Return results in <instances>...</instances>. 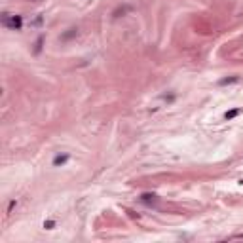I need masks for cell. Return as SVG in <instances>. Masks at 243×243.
Masks as SVG:
<instances>
[{
    "label": "cell",
    "instance_id": "1",
    "mask_svg": "<svg viewBox=\"0 0 243 243\" xmlns=\"http://www.w3.org/2000/svg\"><path fill=\"white\" fill-rule=\"evenodd\" d=\"M2 23H4V27H8V29L21 31L23 19H21V15H10V13H4V15H2Z\"/></svg>",
    "mask_w": 243,
    "mask_h": 243
},
{
    "label": "cell",
    "instance_id": "2",
    "mask_svg": "<svg viewBox=\"0 0 243 243\" xmlns=\"http://www.w3.org/2000/svg\"><path fill=\"white\" fill-rule=\"evenodd\" d=\"M68 158H70L68 154H59V156H55V158H53V165H55V167L65 165V163L68 161Z\"/></svg>",
    "mask_w": 243,
    "mask_h": 243
},
{
    "label": "cell",
    "instance_id": "3",
    "mask_svg": "<svg viewBox=\"0 0 243 243\" xmlns=\"http://www.w3.org/2000/svg\"><path fill=\"white\" fill-rule=\"evenodd\" d=\"M241 112H243L241 108H232V110H228V112L224 114V120H234V118H236V116H239Z\"/></svg>",
    "mask_w": 243,
    "mask_h": 243
},
{
    "label": "cell",
    "instance_id": "4",
    "mask_svg": "<svg viewBox=\"0 0 243 243\" xmlns=\"http://www.w3.org/2000/svg\"><path fill=\"white\" fill-rule=\"evenodd\" d=\"M141 201L152 203V201H156V196H154V194H142V196H141Z\"/></svg>",
    "mask_w": 243,
    "mask_h": 243
},
{
    "label": "cell",
    "instance_id": "5",
    "mask_svg": "<svg viewBox=\"0 0 243 243\" xmlns=\"http://www.w3.org/2000/svg\"><path fill=\"white\" fill-rule=\"evenodd\" d=\"M76 34H78V29H68V32H65V34L61 36V40H68V38L76 36Z\"/></svg>",
    "mask_w": 243,
    "mask_h": 243
},
{
    "label": "cell",
    "instance_id": "6",
    "mask_svg": "<svg viewBox=\"0 0 243 243\" xmlns=\"http://www.w3.org/2000/svg\"><path fill=\"white\" fill-rule=\"evenodd\" d=\"M239 78L237 76H230V78H222L221 82H218V84H221V86H226V84H236Z\"/></svg>",
    "mask_w": 243,
    "mask_h": 243
},
{
    "label": "cell",
    "instance_id": "7",
    "mask_svg": "<svg viewBox=\"0 0 243 243\" xmlns=\"http://www.w3.org/2000/svg\"><path fill=\"white\" fill-rule=\"evenodd\" d=\"M127 10H131V6H124V8H118V10H114V13H112V15H114V17H120V13L124 15V13H126Z\"/></svg>",
    "mask_w": 243,
    "mask_h": 243
},
{
    "label": "cell",
    "instance_id": "8",
    "mask_svg": "<svg viewBox=\"0 0 243 243\" xmlns=\"http://www.w3.org/2000/svg\"><path fill=\"white\" fill-rule=\"evenodd\" d=\"M44 228L46 230H53L55 228V221H44Z\"/></svg>",
    "mask_w": 243,
    "mask_h": 243
},
{
    "label": "cell",
    "instance_id": "9",
    "mask_svg": "<svg viewBox=\"0 0 243 243\" xmlns=\"http://www.w3.org/2000/svg\"><path fill=\"white\" fill-rule=\"evenodd\" d=\"M42 42H44V36H40V38L36 40V47H34V53H38V52L42 50Z\"/></svg>",
    "mask_w": 243,
    "mask_h": 243
}]
</instances>
